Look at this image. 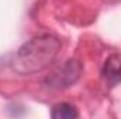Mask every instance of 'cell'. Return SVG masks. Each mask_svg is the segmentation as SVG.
Masks as SVG:
<instances>
[{
    "mask_svg": "<svg viewBox=\"0 0 121 119\" xmlns=\"http://www.w3.org/2000/svg\"><path fill=\"white\" fill-rule=\"evenodd\" d=\"M101 77L108 87L121 83V55H111L103 64Z\"/></svg>",
    "mask_w": 121,
    "mask_h": 119,
    "instance_id": "obj_3",
    "label": "cell"
},
{
    "mask_svg": "<svg viewBox=\"0 0 121 119\" xmlns=\"http://www.w3.org/2000/svg\"><path fill=\"white\" fill-rule=\"evenodd\" d=\"M51 116L54 119H76L79 116V112L73 105L68 102H60L54 105L51 111Z\"/></svg>",
    "mask_w": 121,
    "mask_h": 119,
    "instance_id": "obj_4",
    "label": "cell"
},
{
    "mask_svg": "<svg viewBox=\"0 0 121 119\" xmlns=\"http://www.w3.org/2000/svg\"><path fill=\"white\" fill-rule=\"evenodd\" d=\"M60 41L49 34H44L26 42L16 53L13 69L20 74H34L44 70L56 59Z\"/></svg>",
    "mask_w": 121,
    "mask_h": 119,
    "instance_id": "obj_1",
    "label": "cell"
},
{
    "mask_svg": "<svg viewBox=\"0 0 121 119\" xmlns=\"http://www.w3.org/2000/svg\"><path fill=\"white\" fill-rule=\"evenodd\" d=\"M82 70H83V67L79 60L69 59L45 79V84L49 88L54 90L68 88L79 80Z\"/></svg>",
    "mask_w": 121,
    "mask_h": 119,
    "instance_id": "obj_2",
    "label": "cell"
}]
</instances>
